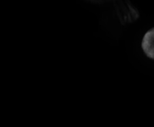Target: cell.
<instances>
[{
    "instance_id": "1",
    "label": "cell",
    "mask_w": 154,
    "mask_h": 127,
    "mask_svg": "<svg viewBox=\"0 0 154 127\" xmlns=\"http://www.w3.org/2000/svg\"><path fill=\"white\" fill-rule=\"evenodd\" d=\"M116 13L120 21L128 23L136 21L139 17L137 9L128 0H116Z\"/></svg>"
},
{
    "instance_id": "2",
    "label": "cell",
    "mask_w": 154,
    "mask_h": 127,
    "mask_svg": "<svg viewBox=\"0 0 154 127\" xmlns=\"http://www.w3.org/2000/svg\"><path fill=\"white\" fill-rule=\"evenodd\" d=\"M142 47L146 55L154 60V28L145 34L142 41Z\"/></svg>"
},
{
    "instance_id": "3",
    "label": "cell",
    "mask_w": 154,
    "mask_h": 127,
    "mask_svg": "<svg viewBox=\"0 0 154 127\" xmlns=\"http://www.w3.org/2000/svg\"><path fill=\"white\" fill-rule=\"evenodd\" d=\"M87 1L89 2H92V3L100 4V3H105V2L114 1L116 0H87Z\"/></svg>"
}]
</instances>
